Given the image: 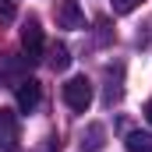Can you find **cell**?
Masks as SVG:
<instances>
[{
	"label": "cell",
	"instance_id": "obj_1",
	"mask_svg": "<svg viewBox=\"0 0 152 152\" xmlns=\"http://www.w3.org/2000/svg\"><path fill=\"white\" fill-rule=\"evenodd\" d=\"M60 92H64V103H67V106H71L75 113H85V110L92 106V81H88L85 75L67 78Z\"/></svg>",
	"mask_w": 152,
	"mask_h": 152
},
{
	"label": "cell",
	"instance_id": "obj_2",
	"mask_svg": "<svg viewBox=\"0 0 152 152\" xmlns=\"http://www.w3.org/2000/svg\"><path fill=\"white\" fill-rule=\"evenodd\" d=\"M18 142H21L18 113L11 106H0V152H18Z\"/></svg>",
	"mask_w": 152,
	"mask_h": 152
},
{
	"label": "cell",
	"instance_id": "obj_3",
	"mask_svg": "<svg viewBox=\"0 0 152 152\" xmlns=\"http://www.w3.org/2000/svg\"><path fill=\"white\" fill-rule=\"evenodd\" d=\"M21 50H25V60H28V64L42 57V28H39L36 18L21 25Z\"/></svg>",
	"mask_w": 152,
	"mask_h": 152
},
{
	"label": "cell",
	"instance_id": "obj_4",
	"mask_svg": "<svg viewBox=\"0 0 152 152\" xmlns=\"http://www.w3.org/2000/svg\"><path fill=\"white\" fill-rule=\"evenodd\" d=\"M57 25L60 28H85V14H81V7H78V0H60L57 4Z\"/></svg>",
	"mask_w": 152,
	"mask_h": 152
},
{
	"label": "cell",
	"instance_id": "obj_5",
	"mask_svg": "<svg viewBox=\"0 0 152 152\" xmlns=\"http://www.w3.org/2000/svg\"><path fill=\"white\" fill-rule=\"evenodd\" d=\"M36 106H39V81L36 78L18 81V110H21V113H32Z\"/></svg>",
	"mask_w": 152,
	"mask_h": 152
},
{
	"label": "cell",
	"instance_id": "obj_6",
	"mask_svg": "<svg viewBox=\"0 0 152 152\" xmlns=\"http://www.w3.org/2000/svg\"><path fill=\"white\" fill-rule=\"evenodd\" d=\"M103 145H106V127L103 124H88L85 142H81V152H103Z\"/></svg>",
	"mask_w": 152,
	"mask_h": 152
},
{
	"label": "cell",
	"instance_id": "obj_7",
	"mask_svg": "<svg viewBox=\"0 0 152 152\" xmlns=\"http://www.w3.org/2000/svg\"><path fill=\"white\" fill-rule=\"evenodd\" d=\"M124 145H127V152H149V149H152V134H142V131H131V134L124 138Z\"/></svg>",
	"mask_w": 152,
	"mask_h": 152
},
{
	"label": "cell",
	"instance_id": "obj_8",
	"mask_svg": "<svg viewBox=\"0 0 152 152\" xmlns=\"http://www.w3.org/2000/svg\"><path fill=\"white\" fill-rule=\"evenodd\" d=\"M50 64H53L57 71H64V67L71 64V53H67V46H53V53H50Z\"/></svg>",
	"mask_w": 152,
	"mask_h": 152
},
{
	"label": "cell",
	"instance_id": "obj_9",
	"mask_svg": "<svg viewBox=\"0 0 152 152\" xmlns=\"http://www.w3.org/2000/svg\"><path fill=\"white\" fill-rule=\"evenodd\" d=\"M138 4H145V0H113V11L117 14H131Z\"/></svg>",
	"mask_w": 152,
	"mask_h": 152
},
{
	"label": "cell",
	"instance_id": "obj_10",
	"mask_svg": "<svg viewBox=\"0 0 152 152\" xmlns=\"http://www.w3.org/2000/svg\"><path fill=\"white\" fill-rule=\"evenodd\" d=\"M145 120H149V124H152V99H149V103H145Z\"/></svg>",
	"mask_w": 152,
	"mask_h": 152
},
{
	"label": "cell",
	"instance_id": "obj_11",
	"mask_svg": "<svg viewBox=\"0 0 152 152\" xmlns=\"http://www.w3.org/2000/svg\"><path fill=\"white\" fill-rule=\"evenodd\" d=\"M42 152H57V142H50V145H46V149H42Z\"/></svg>",
	"mask_w": 152,
	"mask_h": 152
},
{
	"label": "cell",
	"instance_id": "obj_12",
	"mask_svg": "<svg viewBox=\"0 0 152 152\" xmlns=\"http://www.w3.org/2000/svg\"><path fill=\"white\" fill-rule=\"evenodd\" d=\"M149 152H152V149H149Z\"/></svg>",
	"mask_w": 152,
	"mask_h": 152
}]
</instances>
